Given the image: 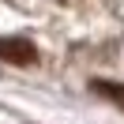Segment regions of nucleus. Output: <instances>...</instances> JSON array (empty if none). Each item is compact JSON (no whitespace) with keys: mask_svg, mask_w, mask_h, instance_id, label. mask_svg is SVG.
Here are the masks:
<instances>
[{"mask_svg":"<svg viewBox=\"0 0 124 124\" xmlns=\"http://www.w3.org/2000/svg\"><path fill=\"white\" fill-rule=\"evenodd\" d=\"M0 60H8V64H34L38 60V49L26 38H0Z\"/></svg>","mask_w":124,"mask_h":124,"instance_id":"obj_1","label":"nucleus"},{"mask_svg":"<svg viewBox=\"0 0 124 124\" xmlns=\"http://www.w3.org/2000/svg\"><path fill=\"white\" fill-rule=\"evenodd\" d=\"M90 90H94V94H101V98H113L116 105H124V86H120V83H105V79H94V83H90Z\"/></svg>","mask_w":124,"mask_h":124,"instance_id":"obj_2","label":"nucleus"}]
</instances>
